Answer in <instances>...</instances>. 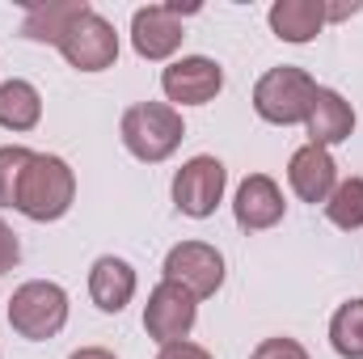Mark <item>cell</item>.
Here are the masks:
<instances>
[{"label":"cell","mask_w":363,"mask_h":359,"mask_svg":"<svg viewBox=\"0 0 363 359\" xmlns=\"http://www.w3.org/2000/svg\"><path fill=\"white\" fill-rule=\"evenodd\" d=\"M72 199H77V178H72L68 161L34 153V161L26 165L21 186H17V211L38 220V224H47V220L68 216Z\"/></svg>","instance_id":"6da1fadb"},{"label":"cell","mask_w":363,"mask_h":359,"mask_svg":"<svg viewBox=\"0 0 363 359\" xmlns=\"http://www.w3.org/2000/svg\"><path fill=\"white\" fill-rule=\"evenodd\" d=\"M118 131H123L127 153H131L135 161H148V165L174 157L178 144H182V136H186L182 114L174 106H165V101H135V106L123 114V127H118Z\"/></svg>","instance_id":"7a4b0ae2"},{"label":"cell","mask_w":363,"mask_h":359,"mask_svg":"<svg viewBox=\"0 0 363 359\" xmlns=\"http://www.w3.org/2000/svg\"><path fill=\"white\" fill-rule=\"evenodd\" d=\"M9 326L30 343L55 338L68 326V292L60 283H47V279L21 283L9 300Z\"/></svg>","instance_id":"3957f363"},{"label":"cell","mask_w":363,"mask_h":359,"mask_svg":"<svg viewBox=\"0 0 363 359\" xmlns=\"http://www.w3.org/2000/svg\"><path fill=\"white\" fill-rule=\"evenodd\" d=\"M317 101V81L304 72V68H271L258 85H254V110L274 123V127H291V123H304L308 110Z\"/></svg>","instance_id":"277c9868"},{"label":"cell","mask_w":363,"mask_h":359,"mask_svg":"<svg viewBox=\"0 0 363 359\" xmlns=\"http://www.w3.org/2000/svg\"><path fill=\"white\" fill-rule=\"evenodd\" d=\"M60 51H64V60L72 68L101 72V68H114V60H118V34H114V26L97 9H85L68 26V34L60 38Z\"/></svg>","instance_id":"5b68a950"},{"label":"cell","mask_w":363,"mask_h":359,"mask_svg":"<svg viewBox=\"0 0 363 359\" xmlns=\"http://www.w3.org/2000/svg\"><path fill=\"white\" fill-rule=\"evenodd\" d=\"M165 279L186 287L194 300H207L224 283V258L207 241H182V245L169 250V258H165Z\"/></svg>","instance_id":"8992f818"},{"label":"cell","mask_w":363,"mask_h":359,"mask_svg":"<svg viewBox=\"0 0 363 359\" xmlns=\"http://www.w3.org/2000/svg\"><path fill=\"white\" fill-rule=\"evenodd\" d=\"M194 317H199L194 296H190L186 287H178V283L161 279V283L152 287V296H148L144 330H148V338H152V343L169 347V343H186V334L194 330Z\"/></svg>","instance_id":"52a82bcc"},{"label":"cell","mask_w":363,"mask_h":359,"mask_svg":"<svg viewBox=\"0 0 363 359\" xmlns=\"http://www.w3.org/2000/svg\"><path fill=\"white\" fill-rule=\"evenodd\" d=\"M224 182H228V174H224V165L216 157H190L178 170V178H174V203H178V211L190 216V220L211 216L216 203L224 199Z\"/></svg>","instance_id":"ba28073f"},{"label":"cell","mask_w":363,"mask_h":359,"mask_svg":"<svg viewBox=\"0 0 363 359\" xmlns=\"http://www.w3.org/2000/svg\"><path fill=\"white\" fill-rule=\"evenodd\" d=\"M161 89L178 106H207L216 93L224 89V68L207 55H186L161 72Z\"/></svg>","instance_id":"9c48e42d"},{"label":"cell","mask_w":363,"mask_h":359,"mask_svg":"<svg viewBox=\"0 0 363 359\" xmlns=\"http://www.w3.org/2000/svg\"><path fill=\"white\" fill-rule=\"evenodd\" d=\"M182 21L169 13V4H148V9H135L131 17V43L144 60H169L182 47Z\"/></svg>","instance_id":"30bf717a"},{"label":"cell","mask_w":363,"mask_h":359,"mask_svg":"<svg viewBox=\"0 0 363 359\" xmlns=\"http://www.w3.org/2000/svg\"><path fill=\"white\" fill-rule=\"evenodd\" d=\"M233 216L245 233H262V228H274L283 220V194L274 178L267 174H250V178L237 186V203H233Z\"/></svg>","instance_id":"8fae6325"},{"label":"cell","mask_w":363,"mask_h":359,"mask_svg":"<svg viewBox=\"0 0 363 359\" xmlns=\"http://www.w3.org/2000/svg\"><path fill=\"white\" fill-rule=\"evenodd\" d=\"M287 182H291V190H296L304 203H330V194H334V186H338V165H334V157H330L325 148L304 144V148L291 157V165H287Z\"/></svg>","instance_id":"7c38bea8"},{"label":"cell","mask_w":363,"mask_h":359,"mask_svg":"<svg viewBox=\"0 0 363 359\" xmlns=\"http://www.w3.org/2000/svg\"><path fill=\"white\" fill-rule=\"evenodd\" d=\"M304 123H308V144L330 148V144L351 140V131H355V110H351V101H342V93L317 89V101H313V110H308Z\"/></svg>","instance_id":"4fadbf2b"},{"label":"cell","mask_w":363,"mask_h":359,"mask_svg":"<svg viewBox=\"0 0 363 359\" xmlns=\"http://www.w3.org/2000/svg\"><path fill=\"white\" fill-rule=\"evenodd\" d=\"M89 296L101 313H123L131 304V296H135V270H131V263H123L114 254L97 258L89 270Z\"/></svg>","instance_id":"5bb4252c"},{"label":"cell","mask_w":363,"mask_h":359,"mask_svg":"<svg viewBox=\"0 0 363 359\" xmlns=\"http://www.w3.org/2000/svg\"><path fill=\"white\" fill-rule=\"evenodd\" d=\"M325 26V0H274L271 30L283 43H308Z\"/></svg>","instance_id":"9a60e30c"},{"label":"cell","mask_w":363,"mask_h":359,"mask_svg":"<svg viewBox=\"0 0 363 359\" xmlns=\"http://www.w3.org/2000/svg\"><path fill=\"white\" fill-rule=\"evenodd\" d=\"M85 9H89L85 0H68V4H30V9H26V21H21V34H26L30 43H55V47H60V38L68 34V26H72Z\"/></svg>","instance_id":"2e32d148"},{"label":"cell","mask_w":363,"mask_h":359,"mask_svg":"<svg viewBox=\"0 0 363 359\" xmlns=\"http://www.w3.org/2000/svg\"><path fill=\"white\" fill-rule=\"evenodd\" d=\"M43 118V97L30 81H4L0 85V127L9 131H30Z\"/></svg>","instance_id":"e0dca14e"},{"label":"cell","mask_w":363,"mask_h":359,"mask_svg":"<svg viewBox=\"0 0 363 359\" xmlns=\"http://www.w3.org/2000/svg\"><path fill=\"white\" fill-rule=\"evenodd\" d=\"M330 343L342 359H363V300H347L330 321Z\"/></svg>","instance_id":"ac0fdd59"},{"label":"cell","mask_w":363,"mask_h":359,"mask_svg":"<svg viewBox=\"0 0 363 359\" xmlns=\"http://www.w3.org/2000/svg\"><path fill=\"white\" fill-rule=\"evenodd\" d=\"M325 216H330V224H338L347 233L363 228V178L338 182L334 194H330V203H325Z\"/></svg>","instance_id":"d6986e66"},{"label":"cell","mask_w":363,"mask_h":359,"mask_svg":"<svg viewBox=\"0 0 363 359\" xmlns=\"http://www.w3.org/2000/svg\"><path fill=\"white\" fill-rule=\"evenodd\" d=\"M30 161H34V153L21 144L0 148V207H17V186H21V174Z\"/></svg>","instance_id":"ffe728a7"},{"label":"cell","mask_w":363,"mask_h":359,"mask_svg":"<svg viewBox=\"0 0 363 359\" xmlns=\"http://www.w3.org/2000/svg\"><path fill=\"white\" fill-rule=\"evenodd\" d=\"M250 359H308V351H304L296 338H267Z\"/></svg>","instance_id":"44dd1931"},{"label":"cell","mask_w":363,"mask_h":359,"mask_svg":"<svg viewBox=\"0 0 363 359\" xmlns=\"http://www.w3.org/2000/svg\"><path fill=\"white\" fill-rule=\"evenodd\" d=\"M17 258H21V245H17L13 228L0 220V275H9V270L17 267Z\"/></svg>","instance_id":"7402d4cb"},{"label":"cell","mask_w":363,"mask_h":359,"mask_svg":"<svg viewBox=\"0 0 363 359\" xmlns=\"http://www.w3.org/2000/svg\"><path fill=\"white\" fill-rule=\"evenodd\" d=\"M157 359H211V355L203 347H194V343H169V347H161Z\"/></svg>","instance_id":"603a6c76"},{"label":"cell","mask_w":363,"mask_h":359,"mask_svg":"<svg viewBox=\"0 0 363 359\" xmlns=\"http://www.w3.org/2000/svg\"><path fill=\"white\" fill-rule=\"evenodd\" d=\"M351 13H359V4H325V21H342Z\"/></svg>","instance_id":"cb8c5ba5"},{"label":"cell","mask_w":363,"mask_h":359,"mask_svg":"<svg viewBox=\"0 0 363 359\" xmlns=\"http://www.w3.org/2000/svg\"><path fill=\"white\" fill-rule=\"evenodd\" d=\"M68 359H114L106 347H81V351H72Z\"/></svg>","instance_id":"d4e9b609"}]
</instances>
